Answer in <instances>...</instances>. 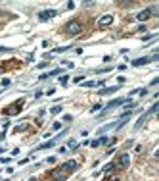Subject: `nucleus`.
Listing matches in <instances>:
<instances>
[{
  "label": "nucleus",
  "instance_id": "nucleus-1",
  "mask_svg": "<svg viewBox=\"0 0 159 181\" xmlns=\"http://www.w3.org/2000/svg\"><path fill=\"white\" fill-rule=\"evenodd\" d=\"M67 35H79V33L83 31V23L79 20H71V21H67L65 23V29H63Z\"/></svg>",
  "mask_w": 159,
  "mask_h": 181
},
{
  "label": "nucleus",
  "instance_id": "nucleus-2",
  "mask_svg": "<svg viewBox=\"0 0 159 181\" xmlns=\"http://www.w3.org/2000/svg\"><path fill=\"white\" fill-rule=\"evenodd\" d=\"M157 8L155 6H152V8H146V10H142V12H138V16H136V18H138V21H146V20H150V18H152V16H157Z\"/></svg>",
  "mask_w": 159,
  "mask_h": 181
},
{
  "label": "nucleus",
  "instance_id": "nucleus-3",
  "mask_svg": "<svg viewBox=\"0 0 159 181\" xmlns=\"http://www.w3.org/2000/svg\"><path fill=\"white\" fill-rule=\"evenodd\" d=\"M21 108H23V100L15 102L13 106H10V108H4V110H2V114H4V116H13V114H17Z\"/></svg>",
  "mask_w": 159,
  "mask_h": 181
},
{
  "label": "nucleus",
  "instance_id": "nucleus-4",
  "mask_svg": "<svg viewBox=\"0 0 159 181\" xmlns=\"http://www.w3.org/2000/svg\"><path fill=\"white\" fill-rule=\"evenodd\" d=\"M50 179L52 181H65L67 179V174H65L61 168H57V170H52V174H50Z\"/></svg>",
  "mask_w": 159,
  "mask_h": 181
},
{
  "label": "nucleus",
  "instance_id": "nucleus-5",
  "mask_svg": "<svg viewBox=\"0 0 159 181\" xmlns=\"http://www.w3.org/2000/svg\"><path fill=\"white\" fill-rule=\"evenodd\" d=\"M65 133H67V131H63V133L56 135V139H52V141H46V143H42V145H38V147H37V150H46V149H52V147H54V145L57 143V139H59L61 135H65Z\"/></svg>",
  "mask_w": 159,
  "mask_h": 181
},
{
  "label": "nucleus",
  "instance_id": "nucleus-6",
  "mask_svg": "<svg viewBox=\"0 0 159 181\" xmlns=\"http://www.w3.org/2000/svg\"><path fill=\"white\" fill-rule=\"evenodd\" d=\"M56 16H57L56 10H42V12H38V20H40V21H46V20L56 18Z\"/></svg>",
  "mask_w": 159,
  "mask_h": 181
},
{
  "label": "nucleus",
  "instance_id": "nucleus-7",
  "mask_svg": "<svg viewBox=\"0 0 159 181\" xmlns=\"http://www.w3.org/2000/svg\"><path fill=\"white\" fill-rule=\"evenodd\" d=\"M113 23V16L111 14H106V16H102L100 20H98V27H108Z\"/></svg>",
  "mask_w": 159,
  "mask_h": 181
},
{
  "label": "nucleus",
  "instance_id": "nucleus-8",
  "mask_svg": "<svg viewBox=\"0 0 159 181\" xmlns=\"http://www.w3.org/2000/svg\"><path fill=\"white\" fill-rule=\"evenodd\" d=\"M77 168H79V164H77L75 160H69V162H65L63 166H61V170H63L65 174H71V172H75Z\"/></svg>",
  "mask_w": 159,
  "mask_h": 181
},
{
  "label": "nucleus",
  "instance_id": "nucleus-9",
  "mask_svg": "<svg viewBox=\"0 0 159 181\" xmlns=\"http://www.w3.org/2000/svg\"><path fill=\"white\" fill-rule=\"evenodd\" d=\"M125 100L127 98H115V100H111V102L104 108V112H109V110H113V108H117V106H121V104H125Z\"/></svg>",
  "mask_w": 159,
  "mask_h": 181
},
{
  "label": "nucleus",
  "instance_id": "nucleus-10",
  "mask_svg": "<svg viewBox=\"0 0 159 181\" xmlns=\"http://www.w3.org/2000/svg\"><path fill=\"white\" fill-rule=\"evenodd\" d=\"M115 164H117L119 168H128V164H130V156H128V154H121V156H119V160L115 162Z\"/></svg>",
  "mask_w": 159,
  "mask_h": 181
},
{
  "label": "nucleus",
  "instance_id": "nucleus-11",
  "mask_svg": "<svg viewBox=\"0 0 159 181\" xmlns=\"http://www.w3.org/2000/svg\"><path fill=\"white\" fill-rule=\"evenodd\" d=\"M150 62H152V58H150V56H144V58H136V60H132V66H134V68H140V66L150 64Z\"/></svg>",
  "mask_w": 159,
  "mask_h": 181
},
{
  "label": "nucleus",
  "instance_id": "nucleus-12",
  "mask_svg": "<svg viewBox=\"0 0 159 181\" xmlns=\"http://www.w3.org/2000/svg\"><path fill=\"white\" fill-rule=\"evenodd\" d=\"M57 73H61V70H59V68H57V70H52V71H48V73H42V75H40V81H42V79H48V77H56Z\"/></svg>",
  "mask_w": 159,
  "mask_h": 181
},
{
  "label": "nucleus",
  "instance_id": "nucleus-13",
  "mask_svg": "<svg viewBox=\"0 0 159 181\" xmlns=\"http://www.w3.org/2000/svg\"><path fill=\"white\" fill-rule=\"evenodd\" d=\"M119 90V87H106V89H100V95H113V93H117Z\"/></svg>",
  "mask_w": 159,
  "mask_h": 181
},
{
  "label": "nucleus",
  "instance_id": "nucleus-14",
  "mask_svg": "<svg viewBox=\"0 0 159 181\" xmlns=\"http://www.w3.org/2000/svg\"><path fill=\"white\" fill-rule=\"evenodd\" d=\"M148 116H150L148 112H146V114H144V116H140V120H138V122H136V125H134V129H140L142 125H144V122H146V120H148Z\"/></svg>",
  "mask_w": 159,
  "mask_h": 181
},
{
  "label": "nucleus",
  "instance_id": "nucleus-15",
  "mask_svg": "<svg viewBox=\"0 0 159 181\" xmlns=\"http://www.w3.org/2000/svg\"><path fill=\"white\" fill-rule=\"evenodd\" d=\"M77 147H79V143H77V141H75V139H71V141H69V143H67V147H65V149H69V150H75V149H77Z\"/></svg>",
  "mask_w": 159,
  "mask_h": 181
},
{
  "label": "nucleus",
  "instance_id": "nucleus-16",
  "mask_svg": "<svg viewBox=\"0 0 159 181\" xmlns=\"http://www.w3.org/2000/svg\"><path fill=\"white\" fill-rule=\"evenodd\" d=\"M113 168H117V164H115V162H109L108 166H106V168H104V172H106V174H108V172H111V170Z\"/></svg>",
  "mask_w": 159,
  "mask_h": 181
},
{
  "label": "nucleus",
  "instance_id": "nucleus-17",
  "mask_svg": "<svg viewBox=\"0 0 159 181\" xmlns=\"http://www.w3.org/2000/svg\"><path fill=\"white\" fill-rule=\"evenodd\" d=\"M59 112H61V106H59V104H57V106H54V108H50V114H54V116H56V114H59Z\"/></svg>",
  "mask_w": 159,
  "mask_h": 181
},
{
  "label": "nucleus",
  "instance_id": "nucleus-18",
  "mask_svg": "<svg viewBox=\"0 0 159 181\" xmlns=\"http://www.w3.org/2000/svg\"><path fill=\"white\" fill-rule=\"evenodd\" d=\"M71 48V45H67V46H57V48H54V52H65V50H69Z\"/></svg>",
  "mask_w": 159,
  "mask_h": 181
},
{
  "label": "nucleus",
  "instance_id": "nucleus-19",
  "mask_svg": "<svg viewBox=\"0 0 159 181\" xmlns=\"http://www.w3.org/2000/svg\"><path fill=\"white\" fill-rule=\"evenodd\" d=\"M100 110H102V104H94V106L90 108V112H92V114H94V112H100Z\"/></svg>",
  "mask_w": 159,
  "mask_h": 181
},
{
  "label": "nucleus",
  "instance_id": "nucleus-20",
  "mask_svg": "<svg viewBox=\"0 0 159 181\" xmlns=\"http://www.w3.org/2000/svg\"><path fill=\"white\" fill-rule=\"evenodd\" d=\"M155 37H157L155 33H153V35H144V37H142V41L146 43V41H152V39H155Z\"/></svg>",
  "mask_w": 159,
  "mask_h": 181
},
{
  "label": "nucleus",
  "instance_id": "nucleus-21",
  "mask_svg": "<svg viewBox=\"0 0 159 181\" xmlns=\"http://www.w3.org/2000/svg\"><path fill=\"white\" fill-rule=\"evenodd\" d=\"M59 83H61V85H67V83H69V77H67V75H61V77H59Z\"/></svg>",
  "mask_w": 159,
  "mask_h": 181
},
{
  "label": "nucleus",
  "instance_id": "nucleus-22",
  "mask_svg": "<svg viewBox=\"0 0 159 181\" xmlns=\"http://www.w3.org/2000/svg\"><path fill=\"white\" fill-rule=\"evenodd\" d=\"M90 147H92V149H98V147H100V141H98V139L92 141V143H90Z\"/></svg>",
  "mask_w": 159,
  "mask_h": 181
},
{
  "label": "nucleus",
  "instance_id": "nucleus-23",
  "mask_svg": "<svg viewBox=\"0 0 159 181\" xmlns=\"http://www.w3.org/2000/svg\"><path fill=\"white\" fill-rule=\"evenodd\" d=\"M98 141H100V145H106V143H109V139H108V137H100Z\"/></svg>",
  "mask_w": 159,
  "mask_h": 181
},
{
  "label": "nucleus",
  "instance_id": "nucleus-24",
  "mask_svg": "<svg viewBox=\"0 0 159 181\" xmlns=\"http://www.w3.org/2000/svg\"><path fill=\"white\" fill-rule=\"evenodd\" d=\"M46 66H48V62H40V64H38L37 68H38V70H42V68H46Z\"/></svg>",
  "mask_w": 159,
  "mask_h": 181
},
{
  "label": "nucleus",
  "instance_id": "nucleus-25",
  "mask_svg": "<svg viewBox=\"0 0 159 181\" xmlns=\"http://www.w3.org/2000/svg\"><path fill=\"white\" fill-rule=\"evenodd\" d=\"M23 129H25V125H17L13 131H15V133H19V131H23Z\"/></svg>",
  "mask_w": 159,
  "mask_h": 181
},
{
  "label": "nucleus",
  "instance_id": "nucleus-26",
  "mask_svg": "<svg viewBox=\"0 0 159 181\" xmlns=\"http://www.w3.org/2000/svg\"><path fill=\"white\" fill-rule=\"evenodd\" d=\"M0 52H12V48H8V46H0Z\"/></svg>",
  "mask_w": 159,
  "mask_h": 181
},
{
  "label": "nucleus",
  "instance_id": "nucleus-27",
  "mask_svg": "<svg viewBox=\"0 0 159 181\" xmlns=\"http://www.w3.org/2000/svg\"><path fill=\"white\" fill-rule=\"evenodd\" d=\"M75 8V2H67V10H73Z\"/></svg>",
  "mask_w": 159,
  "mask_h": 181
},
{
  "label": "nucleus",
  "instance_id": "nucleus-28",
  "mask_svg": "<svg viewBox=\"0 0 159 181\" xmlns=\"http://www.w3.org/2000/svg\"><path fill=\"white\" fill-rule=\"evenodd\" d=\"M54 93H56V89H48V90H46V95H48V97H52Z\"/></svg>",
  "mask_w": 159,
  "mask_h": 181
},
{
  "label": "nucleus",
  "instance_id": "nucleus-29",
  "mask_svg": "<svg viewBox=\"0 0 159 181\" xmlns=\"http://www.w3.org/2000/svg\"><path fill=\"white\" fill-rule=\"evenodd\" d=\"M138 93H140L142 97H146V95H148V89H140V90H138Z\"/></svg>",
  "mask_w": 159,
  "mask_h": 181
},
{
  "label": "nucleus",
  "instance_id": "nucleus-30",
  "mask_svg": "<svg viewBox=\"0 0 159 181\" xmlns=\"http://www.w3.org/2000/svg\"><path fill=\"white\" fill-rule=\"evenodd\" d=\"M63 120H65V122H71V120H73V116H69V114H65V116H63Z\"/></svg>",
  "mask_w": 159,
  "mask_h": 181
},
{
  "label": "nucleus",
  "instance_id": "nucleus-31",
  "mask_svg": "<svg viewBox=\"0 0 159 181\" xmlns=\"http://www.w3.org/2000/svg\"><path fill=\"white\" fill-rule=\"evenodd\" d=\"M109 181H121V179H109Z\"/></svg>",
  "mask_w": 159,
  "mask_h": 181
},
{
  "label": "nucleus",
  "instance_id": "nucleus-32",
  "mask_svg": "<svg viewBox=\"0 0 159 181\" xmlns=\"http://www.w3.org/2000/svg\"><path fill=\"white\" fill-rule=\"evenodd\" d=\"M29 181H37V179H29Z\"/></svg>",
  "mask_w": 159,
  "mask_h": 181
}]
</instances>
